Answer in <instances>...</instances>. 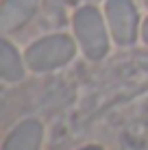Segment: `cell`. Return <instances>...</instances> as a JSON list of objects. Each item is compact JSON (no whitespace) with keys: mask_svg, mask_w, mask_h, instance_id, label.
I'll list each match as a JSON object with an SVG mask.
<instances>
[{"mask_svg":"<svg viewBox=\"0 0 148 150\" xmlns=\"http://www.w3.org/2000/svg\"><path fill=\"white\" fill-rule=\"evenodd\" d=\"M42 135V124L37 120H26L11 131L2 150H39Z\"/></svg>","mask_w":148,"mask_h":150,"instance_id":"cell-5","label":"cell"},{"mask_svg":"<svg viewBox=\"0 0 148 150\" xmlns=\"http://www.w3.org/2000/svg\"><path fill=\"white\" fill-rule=\"evenodd\" d=\"M105 20L109 26L111 37L120 46H131L137 39L140 18L133 0H107L105 4Z\"/></svg>","mask_w":148,"mask_h":150,"instance_id":"cell-3","label":"cell"},{"mask_svg":"<svg viewBox=\"0 0 148 150\" xmlns=\"http://www.w3.org/2000/svg\"><path fill=\"white\" fill-rule=\"evenodd\" d=\"M83 150H100V148H96V146H89V148H83Z\"/></svg>","mask_w":148,"mask_h":150,"instance_id":"cell-8","label":"cell"},{"mask_svg":"<svg viewBox=\"0 0 148 150\" xmlns=\"http://www.w3.org/2000/svg\"><path fill=\"white\" fill-rule=\"evenodd\" d=\"M146 2H148V0H146Z\"/></svg>","mask_w":148,"mask_h":150,"instance_id":"cell-9","label":"cell"},{"mask_svg":"<svg viewBox=\"0 0 148 150\" xmlns=\"http://www.w3.org/2000/svg\"><path fill=\"white\" fill-rule=\"evenodd\" d=\"M76 54V44L68 35H48L28 46L26 65L33 72H52L61 65L70 63Z\"/></svg>","mask_w":148,"mask_h":150,"instance_id":"cell-2","label":"cell"},{"mask_svg":"<svg viewBox=\"0 0 148 150\" xmlns=\"http://www.w3.org/2000/svg\"><path fill=\"white\" fill-rule=\"evenodd\" d=\"M142 39H144L146 44H148V20H146L144 24H142Z\"/></svg>","mask_w":148,"mask_h":150,"instance_id":"cell-7","label":"cell"},{"mask_svg":"<svg viewBox=\"0 0 148 150\" xmlns=\"http://www.w3.org/2000/svg\"><path fill=\"white\" fill-rule=\"evenodd\" d=\"M39 0H4L2 13H0V26L4 33L18 30L20 26L28 22L33 18V13L37 11Z\"/></svg>","mask_w":148,"mask_h":150,"instance_id":"cell-4","label":"cell"},{"mask_svg":"<svg viewBox=\"0 0 148 150\" xmlns=\"http://www.w3.org/2000/svg\"><path fill=\"white\" fill-rule=\"evenodd\" d=\"M107 20L96 7H81L74 13V37L83 54L91 61H98L109 52V30Z\"/></svg>","mask_w":148,"mask_h":150,"instance_id":"cell-1","label":"cell"},{"mask_svg":"<svg viewBox=\"0 0 148 150\" xmlns=\"http://www.w3.org/2000/svg\"><path fill=\"white\" fill-rule=\"evenodd\" d=\"M0 74L7 83H18L24 79V61L9 39H2L0 44Z\"/></svg>","mask_w":148,"mask_h":150,"instance_id":"cell-6","label":"cell"}]
</instances>
